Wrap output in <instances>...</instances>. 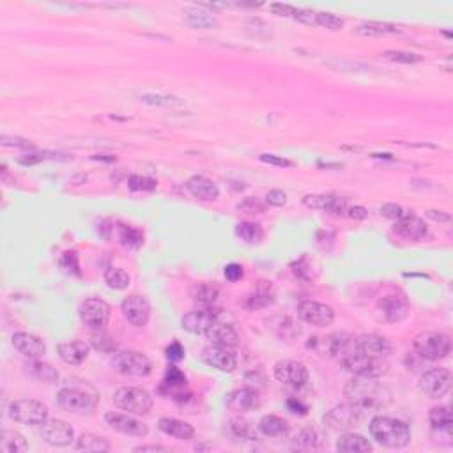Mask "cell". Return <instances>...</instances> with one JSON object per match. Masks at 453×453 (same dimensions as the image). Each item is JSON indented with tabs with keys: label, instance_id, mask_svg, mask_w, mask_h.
<instances>
[{
	"label": "cell",
	"instance_id": "1",
	"mask_svg": "<svg viewBox=\"0 0 453 453\" xmlns=\"http://www.w3.org/2000/svg\"><path fill=\"white\" fill-rule=\"evenodd\" d=\"M343 397L351 406L360 409L363 415L379 411V409L388 406L391 400L390 390L382 382H379V379L358 376H354V379H351L345 384Z\"/></svg>",
	"mask_w": 453,
	"mask_h": 453
},
{
	"label": "cell",
	"instance_id": "2",
	"mask_svg": "<svg viewBox=\"0 0 453 453\" xmlns=\"http://www.w3.org/2000/svg\"><path fill=\"white\" fill-rule=\"evenodd\" d=\"M369 432L372 439L384 448L400 450L411 443L409 425L391 416H374L369 424Z\"/></svg>",
	"mask_w": 453,
	"mask_h": 453
},
{
	"label": "cell",
	"instance_id": "3",
	"mask_svg": "<svg viewBox=\"0 0 453 453\" xmlns=\"http://www.w3.org/2000/svg\"><path fill=\"white\" fill-rule=\"evenodd\" d=\"M413 349L424 361H439L452 352V339L441 331H421L413 340Z\"/></svg>",
	"mask_w": 453,
	"mask_h": 453
},
{
	"label": "cell",
	"instance_id": "4",
	"mask_svg": "<svg viewBox=\"0 0 453 453\" xmlns=\"http://www.w3.org/2000/svg\"><path fill=\"white\" fill-rule=\"evenodd\" d=\"M114 404L130 415H147L154 406V400L147 390L138 386H123L114 391Z\"/></svg>",
	"mask_w": 453,
	"mask_h": 453
},
{
	"label": "cell",
	"instance_id": "5",
	"mask_svg": "<svg viewBox=\"0 0 453 453\" xmlns=\"http://www.w3.org/2000/svg\"><path fill=\"white\" fill-rule=\"evenodd\" d=\"M9 418L16 424L36 427L48 419V407L34 398H20L9 406Z\"/></svg>",
	"mask_w": 453,
	"mask_h": 453
},
{
	"label": "cell",
	"instance_id": "6",
	"mask_svg": "<svg viewBox=\"0 0 453 453\" xmlns=\"http://www.w3.org/2000/svg\"><path fill=\"white\" fill-rule=\"evenodd\" d=\"M112 367L123 376L145 377L153 372V363L147 356L138 351H123L114 352Z\"/></svg>",
	"mask_w": 453,
	"mask_h": 453
},
{
	"label": "cell",
	"instance_id": "7",
	"mask_svg": "<svg viewBox=\"0 0 453 453\" xmlns=\"http://www.w3.org/2000/svg\"><path fill=\"white\" fill-rule=\"evenodd\" d=\"M57 406L62 411L73 413V415H85L90 413L98 404V397L93 393L80 390V388H62L56 397Z\"/></svg>",
	"mask_w": 453,
	"mask_h": 453
},
{
	"label": "cell",
	"instance_id": "8",
	"mask_svg": "<svg viewBox=\"0 0 453 453\" xmlns=\"http://www.w3.org/2000/svg\"><path fill=\"white\" fill-rule=\"evenodd\" d=\"M78 312H80V321L84 322V326L93 333L105 330L108 319H110V305L99 297L85 299Z\"/></svg>",
	"mask_w": 453,
	"mask_h": 453
},
{
	"label": "cell",
	"instance_id": "9",
	"mask_svg": "<svg viewBox=\"0 0 453 453\" xmlns=\"http://www.w3.org/2000/svg\"><path fill=\"white\" fill-rule=\"evenodd\" d=\"M273 376L278 382L284 386H289L293 390H301L305 388L310 379L308 369L301 361L296 360H282L275 365Z\"/></svg>",
	"mask_w": 453,
	"mask_h": 453
},
{
	"label": "cell",
	"instance_id": "10",
	"mask_svg": "<svg viewBox=\"0 0 453 453\" xmlns=\"http://www.w3.org/2000/svg\"><path fill=\"white\" fill-rule=\"evenodd\" d=\"M418 388L428 398L445 397L452 388V372L448 369H443V367L427 370L419 377Z\"/></svg>",
	"mask_w": 453,
	"mask_h": 453
},
{
	"label": "cell",
	"instance_id": "11",
	"mask_svg": "<svg viewBox=\"0 0 453 453\" xmlns=\"http://www.w3.org/2000/svg\"><path fill=\"white\" fill-rule=\"evenodd\" d=\"M297 317L306 324H310V326L326 328L331 326L335 321V310L326 303L306 299L297 306Z\"/></svg>",
	"mask_w": 453,
	"mask_h": 453
},
{
	"label": "cell",
	"instance_id": "12",
	"mask_svg": "<svg viewBox=\"0 0 453 453\" xmlns=\"http://www.w3.org/2000/svg\"><path fill=\"white\" fill-rule=\"evenodd\" d=\"M218 319H220V310L217 306H199L182 317L181 326L193 335H206V331L215 322H218Z\"/></svg>",
	"mask_w": 453,
	"mask_h": 453
},
{
	"label": "cell",
	"instance_id": "13",
	"mask_svg": "<svg viewBox=\"0 0 453 453\" xmlns=\"http://www.w3.org/2000/svg\"><path fill=\"white\" fill-rule=\"evenodd\" d=\"M363 413L360 409H356L351 404H342V406L333 407L331 411L324 415V425L331 430H351V428L358 427L360 421L363 419Z\"/></svg>",
	"mask_w": 453,
	"mask_h": 453
},
{
	"label": "cell",
	"instance_id": "14",
	"mask_svg": "<svg viewBox=\"0 0 453 453\" xmlns=\"http://www.w3.org/2000/svg\"><path fill=\"white\" fill-rule=\"evenodd\" d=\"M41 434L42 441L47 445L53 446V448H64V446H69L75 439V430H73L71 425L64 419H47L45 424L41 425Z\"/></svg>",
	"mask_w": 453,
	"mask_h": 453
},
{
	"label": "cell",
	"instance_id": "15",
	"mask_svg": "<svg viewBox=\"0 0 453 453\" xmlns=\"http://www.w3.org/2000/svg\"><path fill=\"white\" fill-rule=\"evenodd\" d=\"M160 391L165 397L172 398L175 402L182 404L186 402L188 398L191 397L190 390L186 384V376L175 367V365H169L165 370V377L160 386Z\"/></svg>",
	"mask_w": 453,
	"mask_h": 453
},
{
	"label": "cell",
	"instance_id": "16",
	"mask_svg": "<svg viewBox=\"0 0 453 453\" xmlns=\"http://www.w3.org/2000/svg\"><path fill=\"white\" fill-rule=\"evenodd\" d=\"M202 361L209 365L211 369H217L220 372H234L237 369V356L234 349L221 347V345H209V347L202 349L200 354Z\"/></svg>",
	"mask_w": 453,
	"mask_h": 453
},
{
	"label": "cell",
	"instance_id": "17",
	"mask_svg": "<svg viewBox=\"0 0 453 453\" xmlns=\"http://www.w3.org/2000/svg\"><path fill=\"white\" fill-rule=\"evenodd\" d=\"M121 312L130 324L136 328L145 326L151 319V305L144 296L132 294L121 303Z\"/></svg>",
	"mask_w": 453,
	"mask_h": 453
},
{
	"label": "cell",
	"instance_id": "18",
	"mask_svg": "<svg viewBox=\"0 0 453 453\" xmlns=\"http://www.w3.org/2000/svg\"><path fill=\"white\" fill-rule=\"evenodd\" d=\"M225 404L229 407L230 411L239 413V415H245V413L257 411L262 400H260V395L255 388L252 386H246V388H239V390H234L227 395L225 398Z\"/></svg>",
	"mask_w": 453,
	"mask_h": 453
},
{
	"label": "cell",
	"instance_id": "19",
	"mask_svg": "<svg viewBox=\"0 0 453 453\" xmlns=\"http://www.w3.org/2000/svg\"><path fill=\"white\" fill-rule=\"evenodd\" d=\"M105 421L108 427H112L117 432L124 434V436H133V437H145L149 434V427L142 424L140 419L133 418L127 415H121V413H106Z\"/></svg>",
	"mask_w": 453,
	"mask_h": 453
},
{
	"label": "cell",
	"instance_id": "20",
	"mask_svg": "<svg viewBox=\"0 0 453 453\" xmlns=\"http://www.w3.org/2000/svg\"><path fill=\"white\" fill-rule=\"evenodd\" d=\"M377 312L386 322H400L407 317L409 305L402 296L397 294H386L377 299Z\"/></svg>",
	"mask_w": 453,
	"mask_h": 453
},
{
	"label": "cell",
	"instance_id": "21",
	"mask_svg": "<svg viewBox=\"0 0 453 453\" xmlns=\"http://www.w3.org/2000/svg\"><path fill=\"white\" fill-rule=\"evenodd\" d=\"M13 347L16 349L20 354H23L29 360H41L42 356L47 354V345L39 336L32 335V333H25V331H18L11 336Z\"/></svg>",
	"mask_w": 453,
	"mask_h": 453
},
{
	"label": "cell",
	"instance_id": "22",
	"mask_svg": "<svg viewBox=\"0 0 453 453\" xmlns=\"http://www.w3.org/2000/svg\"><path fill=\"white\" fill-rule=\"evenodd\" d=\"M303 204L306 208L319 209V211H326L330 215H345L347 212V199L336 195H306L303 197Z\"/></svg>",
	"mask_w": 453,
	"mask_h": 453
},
{
	"label": "cell",
	"instance_id": "23",
	"mask_svg": "<svg viewBox=\"0 0 453 453\" xmlns=\"http://www.w3.org/2000/svg\"><path fill=\"white\" fill-rule=\"evenodd\" d=\"M267 330L271 331L273 335L280 340L285 342H293V340L299 339L301 336V328L293 317L287 315H273L266 321Z\"/></svg>",
	"mask_w": 453,
	"mask_h": 453
},
{
	"label": "cell",
	"instance_id": "24",
	"mask_svg": "<svg viewBox=\"0 0 453 453\" xmlns=\"http://www.w3.org/2000/svg\"><path fill=\"white\" fill-rule=\"evenodd\" d=\"M206 339L212 343V345H221V347L236 349L239 345V335L234 330V326L225 324V322H215L208 331H206Z\"/></svg>",
	"mask_w": 453,
	"mask_h": 453
},
{
	"label": "cell",
	"instance_id": "25",
	"mask_svg": "<svg viewBox=\"0 0 453 453\" xmlns=\"http://www.w3.org/2000/svg\"><path fill=\"white\" fill-rule=\"evenodd\" d=\"M395 232L409 241H421L428 236V227L421 218L407 215L402 220L395 221Z\"/></svg>",
	"mask_w": 453,
	"mask_h": 453
},
{
	"label": "cell",
	"instance_id": "26",
	"mask_svg": "<svg viewBox=\"0 0 453 453\" xmlns=\"http://www.w3.org/2000/svg\"><path fill=\"white\" fill-rule=\"evenodd\" d=\"M186 190L191 197L204 200V202H212L220 197V190L211 179L204 177V175H193L186 181Z\"/></svg>",
	"mask_w": 453,
	"mask_h": 453
},
{
	"label": "cell",
	"instance_id": "27",
	"mask_svg": "<svg viewBox=\"0 0 453 453\" xmlns=\"http://www.w3.org/2000/svg\"><path fill=\"white\" fill-rule=\"evenodd\" d=\"M60 360L68 365H82L90 352V345L85 340H69V342L59 343Z\"/></svg>",
	"mask_w": 453,
	"mask_h": 453
},
{
	"label": "cell",
	"instance_id": "28",
	"mask_svg": "<svg viewBox=\"0 0 453 453\" xmlns=\"http://www.w3.org/2000/svg\"><path fill=\"white\" fill-rule=\"evenodd\" d=\"M158 428L167 436L174 437L177 441H191L195 437V428L188 421L177 418H160Z\"/></svg>",
	"mask_w": 453,
	"mask_h": 453
},
{
	"label": "cell",
	"instance_id": "29",
	"mask_svg": "<svg viewBox=\"0 0 453 453\" xmlns=\"http://www.w3.org/2000/svg\"><path fill=\"white\" fill-rule=\"evenodd\" d=\"M356 34L367 36V38H382V36L402 34V29L388 21H363L354 29Z\"/></svg>",
	"mask_w": 453,
	"mask_h": 453
},
{
	"label": "cell",
	"instance_id": "30",
	"mask_svg": "<svg viewBox=\"0 0 453 453\" xmlns=\"http://www.w3.org/2000/svg\"><path fill=\"white\" fill-rule=\"evenodd\" d=\"M374 446L369 439L361 434L347 432L340 436L336 441V452L342 453H369L372 452Z\"/></svg>",
	"mask_w": 453,
	"mask_h": 453
},
{
	"label": "cell",
	"instance_id": "31",
	"mask_svg": "<svg viewBox=\"0 0 453 453\" xmlns=\"http://www.w3.org/2000/svg\"><path fill=\"white\" fill-rule=\"evenodd\" d=\"M25 372L29 374L32 379L39 382H47V384H56L59 381V372H57L51 365L42 363L41 360H29L23 365Z\"/></svg>",
	"mask_w": 453,
	"mask_h": 453
},
{
	"label": "cell",
	"instance_id": "32",
	"mask_svg": "<svg viewBox=\"0 0 453 453\" xmlns=\"http://www.w3.org/2000/svg\"><path fill=\"white\" fill-rule=\"evenodd\" d=\"M358 340V345L363 349L367 354L376 356V358H388L391 354V343L381 335H363Z\"/></svg>",
	"mask_w": 453,
	"mask_h": 453
},
{
	"label": "cell",
	"instance_id": "33",
	"mask_svg": "<svg viewBox=\"0 0 453 453\" xmlns=\"http://www.w3.org/2000/svg\"><path fill=\"white\" fill-rule=\"evenodd\" d=\"M275 293H273L271 285H267L266 282H260L255 293H252L250 296L246 297L245 301V308L248 310H262L271 306L275 303Z\"/></svg>",
	"mask_w": 453,
	"mask_h": 453
},
{
	"label": "cell",
	"instance_id": "34",
	"mask_svg": "<svg viewBox=\"0 0 453 453\" xmlns=\"http://www.w3.org/2000/svg\"><path fill=\"white\" fill-rule=\"evenodd\" d=\"M258 432L266 437H285L289 434V424L280 416L266 415L258 421Z\"/></svg>",
	"mask_w": 453,
	"mask_h": 453
},
{
	"label": "cell",
	"instance_id": "35",
	"mask_svg": "<svg viewBox=\"0 0 453 453\" xmlns=\"http://www.w3.org/2000/svg\"><path fill=\"white\" fill-rule=\"evenodd\" d=\"M75 448L85 453H103L110 450V443L105 437L96 436V434H82L77 439Z\"/></svg>",
	"mask_w": 453,
	"mask_h": 453
},
{
	"label": "cell",
	"instance_id": "36",
	"mask_svg": "<svg viewBox=\"0 0 453 453\" xmlns=\"http://www.w3.org/2000/svg\"><path fill=\"white\" fill-rule=\"evenodd\" d=\"M0 450L4 453H25L29 452V445L20 432L5 428L0 439Z\"/></svg>",
	"mask_w": 453,
	"mask_h": 453
},
{
	"label": "cell",
	"instance_id": "37",
	"mask_svg": "<svg viewBox=\"0 0 453 453\" xmlns=\"http://www.w3.org/2000/svg\"><path fill=\"white\" fill-rule=\"evenodd\" d=\"M428 424L432 430H452L453 416L450 406H436L428 411Z\"/></svg>",
	"mask_w": 453,
	"mask_h": 453
},
{
	"label": "cell",
	"instance_id": "38",
	"mask_svg": "<svg viewBox=\"0 0 453 453\" xmlns=\"http://www.w3.org/2000/svg\"><path fill=\"white\" fill-rule=\"evenodd\" d=\"M218 296H220V291L211 284H197L191 289V297L197 303V306H215Z\"/></svg>",
	"mask_w": 453,
	"mask_h": 453
},
{
	"label": "cell",
	"instance_id": "39",
	"mask_svg": "<svg viewBox=\"0 0 453 453\" xmlns=\"http://www.w3.org/2000/svg\"><path fill=\"white\" fill-rule=\"evenodd\" d=\"M184 21L191 29H217L220 25L217 18L206 11H188L184 14Z\"/></svg>",
	"mask_w": 453,
	"mask_h": 453
},
{
	"label": "cell",
	"instance_id": "40",
	"mask_svg": "<svg viewBox=\"0 0 453 453\" xmlns=\"http://www.w3.org/2000/svg\"><path fill=\"white\" fill-rule=\"evenodd\" d=\"M140 101L151 106H165V108H174V106H181L182 99L172 94H160V93H145L140 94Z\"/></svg>",
	"mask_w": 453,
	"mask_h": 453
},
{
	"label": "cell",
	"instance_id": "41",
	"mask_svg": "<svg viewBox=\"0 0 453 453\" xmlns=\"http://www.w3.org/2000/svg\"><path fill=\"white\" fill-rule=\"evenodd\" d=\"M236 236L245 243H258L262 239L264 232L262 227L258 223H252V221H241L236 225Z\"/></svg>",
	"mask_w": 453,
	"mask_h": 453
},
{
	"label": "cell",
	"instance_id": "42",
	"mask_svg": "<svg viewBox=\"0 0 453 453\" xmlns=\"http://www.w3.org/2000/svg\"><path fill=\"white\" fill-rule=\"evenodd\" d=\"M106 285L114 291H124L130 287V275L124 271L123 267H110L105 273Z\"/></svg>",
	"mask_w": 453,
	"mask_h": 453
},
{
	"label": "cell",
	"instance_id": "43",
	"mask_svg": "<svg viewBox=\"0 0 453 453\" xmlns=\"http://www.w3.org/2000/svg\"><path fill=\"white\" fill-rule=\"evenodd\" d=\"M229 430L234 437L237 439H245V441H257V432L255 428L252 427V424H248L246 419H230L229 421Z\"/></svg>",
	"mask_w": 453,
	"mask_h": 453
},
{
	"label": "cell",
	"instance_id": "44",
	"mask_svg": "<svg viewBox=\"0 0 453 453\" xmlns=\"http://www.w3.org/2000/svg\"><path fill=\"white\" fill-rule=\"evenodd\" d=\"M119 243L127 250H136L144 243V236L140 230L133 229V227H123L119 232Z\"/></svg>",
	"mask_w": 453,
	"mask_h": 453
},
{
	"label": "cell",
	"instance_id": "45",
	"mask_svg": "<svg viewBox=\"0 0 453 453\" xmlns=\"http://www.w3.org/2000/svg\"><path fill=\"white\" fill-rule=\"evenodd\" d=\"M294 445L301 450H315L319 446V434L312 427L301 428L297 436L294 437Z\"/></svg>",
	"mask_w": 453,
	"mask_h": 453
},
{
	"label": "cell",
	"instance_id": "46",
	"mask_svg": "<svg viewBox=\"0 0 453 453\" xmlns=\"http://www.w3.org/2000/svg\"><path fill=\"white\" fill-rule=\"evenodd\" d=\"M382 57L390 62H398V64H416L421 60V57L411 53V51H402V50H386L382 51Z\"/></svg>",
	"mask_w": 453,
	"mask_h": 453
},
{
	"label": "cell",
	"instance_id": "47",
	"mask_svg": "<svg viewBox=\"0 0 453 453\" xmlns=\"http://www.w3.org/2000/svg\"><path fill=\"white\" fill-rule=\"evenodd\" d=\"M315 25L336 32V30L343 29V20L333 13H317L315 14Z\"/></svg>",
	"mask_w": 453,
	"mask_h": 453
},
{
	"label": "cell",
	"instance_id": "48",
	"mask_svg": "<svg viewBox=\"0 0 453 453\" xmlns=\"http://www.w3.org/2000/svg\"><path fill=\"white\" fill-rule=\"evenodd\" d=\"M127 186L133 191H153L156 190L158 181L147 175H132L127 179Z\"/></svg>",
	"mask_w": 453,
	"mask_h": 453
},
{
	"label": "cell",
	"instance_id": "49",
	"mask_svg": "<svg viewBox=\"0 0 453 453\" xmlns=\"http://www.w3.org/2000/svg\"><path fill=\"white\" fill-rule=\"evenodd\" d=\"M379 212H381L384 218L393 221L402 220V218H406L407 215H409V211H406L400 204H382L381 208H379Z\"/></svg>",
	"mask_w": 453,
	"mask_h": 453
},
{
	"label": "cell",
	"instance_id": "50",
	"mask_svg": "<svg viewBox=\"0 0 453 453\" xmlns=\"http://www.w3.org/2000/svg\"><path fill=\"white\" fill-rule=\"evenodd\" d=\"M90 343H93L94 349H98L101 352H114L115 351V342L108 335H105L103 331L98 333H93L90 336Z\"/></svg>",
	"mask_w": 453,
	"mask_h": 453
},
{
	"label": "cell",
	"instance_id": "51",
	"mask_svg": "<svg viewBox=\"0 0 453 453\" xmlns=\"http://www.w3.org/2000/svg\"><path fill=\"white\" fill-rule=\"evenodd\" d=\"M60 266H62L68 273L80 275V264H78L77 252H68V254H64L62 260H60Z\"/></svg>",
	"mask_w": 453,
	"mask_h": 453
},
{
	"label": "cell",
	"instance_id": "52",
	"mask_svg": "<svg viewBox=\"0 0 453 453\" xmlns=\"http://www.w3.org/2000/svg\"><path fill=\"white\" fill-rule=\"evenodd\" d=\"M184 347H182L179 342H172L170 345H167L165 349V356L169 363H179L181 360H184Z\"/></svg>",
	"mask_w": 453,
	"mask_h": 453
},
{
	"label": "cell",
	"instance_id": "53",
	"mask_svg": "<svg viewBox=\"0 0 453 453\" xmlns=\"http://www.w3.org/2000/svg\"><path fill=\"white\" fill-rule=\"evenodd\" d=\"M269 11H271L273 14H276V16L294 18L297 8H296V5H291V4H282V2H275V4H269Z\"/></svg>",
	"mask_w": 453,
	"mask_h": 453
},
{
	"label": "cell",
	"instance_id": "54",
	"mask_svg": "<svg viewBox=\"0 0 453 453\" xmlns=\"http://www.w3.org/2000/svg\"><path fill=\"white\" fill-rule=\"evenodd\" d=\"M0 144L4 145V147H16V149H34L32 144H30V140L27 138H20V136H9V135H2L0 138Z\"/></svg>",
	"mask_w": 453,
	"mask_h": 453
},
{
	"label": "cell",
	"instance_id": "55",
	"mask_svg": "<svg viewBox=\"0 0 453 453\" xmlns=\"http://www.w3.org/2000/svg\"><path fill=\"white\" fill-rule=\"evenodd\" d=\"M237 209L245 212H264L266 211V204H262L258 199L250 197V199L243 200V202L237 206Z\"/></svg>",
	"mask_w": 453,
	"mask_h": 453
},
{
	"label": "cell",
	"instance_id": "56",
	"mask_svg": "<svg viewBox=\"0 0 453 453\" xmlns=\"http://www.w3.org/2000/svg\"><path fill=\"white\" fill-rule=\"evenodd\" d=\"M260 161L267 163V165L273 167H282V169H289V167H294V163L291 160L284 156H276V154H260Z\"/></svg>",
	"mask_w": 453,
	"mask_h": 453
},
{
	"label": "cell",
	"instance_id": "57",
	"mask_svg": "<svg viewBox=\"0 0 453 453\" xmlns=\"http://www.w3.org/2000/svg\"><path fill=\"white\" fill-rule=\"evenodd\" d=\"M266 204H269L273 208H282L287 204V193L282 190H271L266 195Z\"/></svg>",
	"mask_w": 453,
	"mask_h": 453
},
{
	"label": "cell",
	"instance_id": "58",
	"mask_svg": "<svg viewBox=\"0 0 453 453\" xmlns=\"http://www.w3.org/2000/svg\"><path fill=\"white\" fill-rule=\"evenodd\" d=\"M223 275L225 278L229 280V282H239V280L245 276V271H243V266H239V264H227L223 269Z\"/></svg>",
	"mask_w": 453,
	"mask_h": 453
},
{
	"label": "cell",
	"instance_id": "59",
	"mask_svg": "<svg viewBox=\"0 0 453 453\" xmlns=\"http://www.w3.org/2000/svg\"><path fill=\"white\" fill-rule=\"evenodd\" d=\"M315 14L314 11H308V9H299L297 8L296 14H294L293 20L299 21V23H303V25H312L315 27Z\"/></svg>",
	"mask_w": 453,
	"mask_h": 453
},
{
	"label": "cell",
	"instance_id": "60",
	"mask_svg": "<svg viewBox=\"0 0 453 453\" xmlns=\"http://www.w3.org/2000/svg\"><path fill=\"white\" fill-rule=\"evenodd\" d=\"M349 218H352V220H365V218L369 217V211L363 208V206H351V208H347V212H345Z\"/></svg>",
	"mask_w": 453,
	"mask_h": 453
},
{
	"label": "cell",
	"instance_id": "61",
	"mask_svg": "<svg viewBox=\"0 0 453 453\" xmlns=\"http://www.w3.org/2000/svg\"><path fill=\"white\" fill-rule=\"evenodd\" d=\"M427 217L434 221H439V223H450L452 221V217H450L446 211H437V209H430L427 211Z\"/></svg>",
	"mask_w": 453,
	"mask_h": 453
},
{
	"label": "cell",
	"instance_id": "62",
	"mask_svg": "<svg viewBox=\"0 0 453 453\" xmlns=\"http://www.w3.org/2000/svg\"><path fill=\"white\" fill-rule=\"evenodd\" d=\"M287 406L293 413H299V415H306V413H308V407H306L305 404H301L299 400H296V398H289Z\"/></svg>",
	"mask_w": 453,
	"mask_h": 453
},
{
	"label": "cell",
	"instance_id": "63",
	"mask_svg": "<svg viewBox=\"0 0 453 453\" xmlns=\"http://www.w3.org/2000/svg\"><path fill=\"white\" fill-rule=\"evenodd\" d=\"M133 452H135V453H145V452L167 453V452H169V448H165V446H160V445H147V446H136Z\"/></svg>",
	"mask_w": 453,
	"mask_h": 453
},
{
	"label": "cell",
	"instance_id": "64",
	"mask_svg": "<svg viewBox=\"0 0 453 453\" xmlns=\"http://www.w3.org/2000/svg\"><path fill=\"white\" fill-rule=\"evenodd\" d=\"M93 160L96 161H106V163H114L117 158L115 156H110V154H96V156H93Z\"/></svg>",
	"mask_w": 453,
	"mask_h": 453
}]
</instances>
